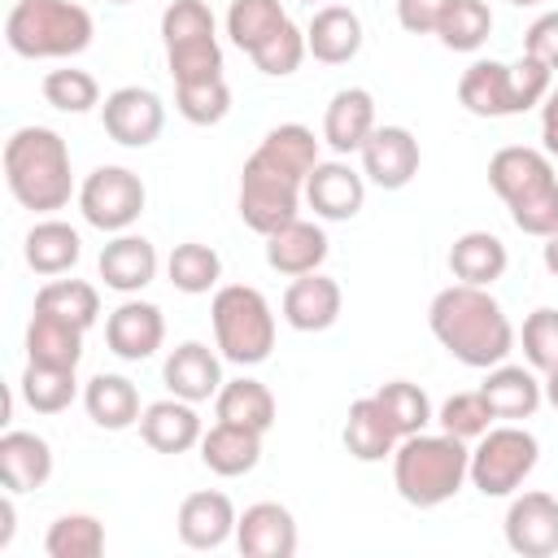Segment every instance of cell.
I'll return each instance as SVG.
<instances>
[{
    "label": "cell",
    "mask_w": 558,
    "mask_h": 558,
    "mask_svg": "<svg viewBox=\"0 0 558 558\" xmlns=\"http://www.w3.org/2000/svg\"><path fill=\"white\" fill-rule=\"evenodd\" d=\"M166 340V318L153 301H122L109 318H105V344L113 357L122 362H144L161 349Z\"/></svg>",
    "instance_id": "obj_14"
},
{
    "label": "cell",
    "mask_w": 558,
    "mask_h": 558,
    "mask_svg": "<svg viewBox=\"0 0 558 558\" xmlns=\"http://www.w3.org/2000/svg\"><path fill=\"white\" fill-rule=\"evenodd\" d=\"M100 279L105 288L131 296L140 288H148L157 279V248L144 240V235H131V231H118L105 248H100Z\"/></svg>",
    "instance_id": "obj_24"
},
{
    "label": "cell",
    "mask_w": 558,
    "mask_h": 558,
    "mask_svg": "<svg viewBox=\"0 0 558 558\" xmlns=\"http://www.w3.org/2000/svg\"><path fill=\"white\" fill-rule=\"evenodd\" d=\"M83 405H87V418L105 432H126L140 423V388L126 379V375H92L87 388H83Z\"/></svg>",
    "instance_id": "obj_29"
},
{
    "label": "cell",
    "mask_w": 558,
    "mask_h": 558,
    "mask_svg": "<svg viewBox=\"0 0 558 558\" xmlns=\"http://www.w3.org/2000/svg\"><path fill=\"white\" fill-rule=\"evenodd\" d=\"M257 157H262L266 166H275V170H283V174H292V179L305 183L310 170L318 166V140H314V131L301 126V122H279V126H270V131L262 135Z\"/></svg>",
    "instance_id": "obj_33"
},
{
    "label": "cell",
    "mask_w": 558,
    "mask_h": 558,
    "mask_svg": "<svg viewBox=\"0 0 558 558\" xmlns=\"http://www.w3.org/2000/svg\"><path fill=\"white\" fill-rule=\"evenodd\" d=\"M235 523H240V514H235L231 497L218 493V488L187 493L183 506H179V519H174L179 541L187 549H218V545H227L235 536Z\"/></svg>",
    "instance_id": "obj_15"
},
{
    "label": "cell",
    "mask_w": 558,
    "mask_h": 558,
    "mask_svg": "<svg viewBox=\"0 0 558 558\" xmlns=\"http://www.w3.org/2000/svg\"><path fill=\"white\" fill-rule=\"evenodd\" d=\"M436 423H440V432H449V436H458V440H480V436L493 427V410H488V401H484L480 388H475V392H453V397L440 405Z\"/></svg>",
    "instance_id": "obj_46"
},
{
    "label": "cell",
    "mask_w": 558,
    "mask_h": 558,
    "mask_svg": "<svg viewBox=\"0 0 558 558\" xmlns=\"http://www.w3.org/2000/svg\"><path fill=\"white\" fill-rule=\"evenodd\" d=\"M214 410L222 423H240V427H253V432H270L275 427V392L262 384V379H227L214 397Z\"/></svg>",
    "instance_id": "obj_32"
},
{
    "label": "cell",
    "mask_w": 558,
    "mask_h": 558,
    "mask_svg": "<svg viewBox=\"0 0 558 558\" xmlns=\"http://www.w3.org/2000/svg\"><path fill=\"white\" fill-rule=\"evenodd\" d=\"M26 266L35 270V275H48V279H57V275H65V270H74V262L83 257V240H78V231L70 227V222H61V218H44V222H35L31 231H26Z\"/></svg>",
    "instance_id": "obj_30"
},
{
    "label": "cell",
    "mask_w": 558,
    "mask_h": 558,
    "mask_svg": "<svg viewBox=\"0 0 558 558\" xmlns=\"http://www.w3.org/2000/svg\"><path fill=\"white\" fill-rule=\"evenodd\" d=\"M375 131V96L366 87H340L331 100H327V113H323V140L331 153L349 157V153H362V144L371 140Z\"/></svg>",
    "instance_id": "obj_19"
},
{
    "label": "cell",
    "mask_w": 558,
    "mask_h": 558,
    "mask_svg": "<svg viewBox=\"0 0 558 558\" xmlns=\"http://www.w3.org/2000/svg\"><path fill=\"white\" fill-rule=\"evenodd\" d=\"M35 314H48V318H61V323L87 331L100 318V292L87 279H48L35 292Z\"/></svg>",
    "instance_id": "obj_34"
},
{
    "label": "cell",
    "mask_w": 558,
    "mask_h": 558,
    "mask_svg": "<svg viewBox=\"0 0 558 558\" xmlns=\"http://www.w3.org/2000/svg\"><path fill=\"white\" fill-rule=\"evenodd\" d=\"M209 318H214V340H218L227 362L257 366V362L270 357V349H275V310L257 288H248V283L218 288L214 305H209Z\"/></svg>",
    "instance_id": "obj_5"
},
{
    "label": "cell",
    "mask_w": 558,
    "mask_h": 558,
    "mask_svg": "<svg viewBox=\"0 0 558 558\" xmlns=\"http://www.w3.org/2000/svg\"><path fill=\"white\" fill-rule=\"evenodd\" d=\"M305 48L323 65H344L362 52V17L349 4H323L314 9L305 26Z\"/></svg>",
    "instance_id": "obj_22"
},
{
    "label": "cell",
    "mask_w": 558,
    "mask_h": 558,
    "mask_svg": "<svg viewBox=\"0 0 558 558\" xmlns=\"http://www.w3.org/2000/svg\"><path fill=\"white\" fill-rule=\"evenodd\" d=\"M493 418H506V423H519V418H532L545 401V384L536 379L532 366H510V362H497L488 366V379L480 384Z\"/></svg>",
    "instance_id": "obj_20"
},
{
    "label": "cell",
    "mask_w": 558,
    "mask_h": 558,
    "mask_svg": "<svg viewBox=\"0 0 558 558\" xmlns=\"http://www.w3.org/2000/svg\"><path fill=\"white\" fill-rule=\"evenodd\" d=\"M39 92L61 113H87V109L100 105V83L87 70H70V65L65 70H48L44 83H39Z\"/></svg>",
    "instance_id": "obj_44"
},
{
    "label": "cell",
    "mask_w": 558,
    "mask_h": 558,
    "mask_svg": "<svg viewBox=\"0 0 558 558\" xmlns=\"http://www.w3.org/2000/svg\"><path fill=\"white\" fill-rule=\"evenodd\" d=\"M283 22H288L283 0H231V9H227V35L240 52L262 48Z\"/></svg>",
    "instance_id": "obj_37"
},
{
    "label": "cell",
    "mask_w": 558,
    "mask_h": 558,
    "mask_svg": "<svg viewBox=\"0 0 558 558\" xmlns=\"http://www.w3.org/2000/svg\"><path fill=\"white\" fill-rule=\"evenodd\" d=\"M161 379H166L170 397H183V401H192V405L218 397V388L227 384L218 353H214L209 344H201V340H183L179 349H170V357H166V366H161Z\"/></svg>",
    "instance_id": "obj_17"
},
{
    "label": "cell",
    "mask_w": 558,
    "mask_h": 558,
    "mask_svg": "<svg viewBox=\"0 0 558 558\" xmlns=\"http://www.w3.org/2000/svg\"><path fill=\"white\" fill-rule=\"evenodd\" d=\"M471 480V449L449 432H414L392 449V484L405 506L436 510Z\"/></svg>",
    "instance_id": "obj_3"
},
{
    "label": "cell",
    "mask_w": 558,
    "mask_h": 558,
    "mask_svg": "<svg viewBox=\"0 0 558 558\" xmlns=\"http://www.w3.org/2000/svg\"><path fill=\"white\" fill-rule=\"evenodd\" d=\"M458 100L475 118H510L514 92H510V65L506 61H471L458 78Z\"/></svg>",
    "instance_id": "obj_26"
},
{
    "label": "cell",
    "mask_w": 558,
    "mask_h": 558,
    "mask_svg": "<svg viewBox=\"0 0 558 558\" xmlns=\"http://www.w3.org/2000/svg\"><path fill=\"white\" fill-rule=\"evenodd\" d=\"M13 527H17V510H13V493L4 488V497H0V549L13 541Z\"/></svg>",
    "instance_id": "obj_54"
},
{
    "label": "cell",
    "mask_w": 558,
    "mask_h": 558,
    "mask_svg": "<svg viewBox=\"0 0 558 558\" xmlns=\"http://www.w3.org/2000/svg\"><path fill=\"white\" fill-rule=\"evenodd\" d=\"M362 201H366V179L349 161H318L305 179V205L327 222L357 218Z\"/></svg>",
    "instance_id": "obj_16"
},
{
    "label": "cell",
    "mask_w": 558,
    "mask_h": 558,
    "mask_svg": "<svg viewBox=\"0 0 558 558\" xmlns=\"http://www.w3.org/2000/svg\"><path fill=\"white\" fill-rule=\"evenodd\" d=\"M96 22L74 0H17L4 17V39L26 61H61L92 48Z\"/></svg>",
    "instance_id": "obj_4"
},
{
    "label": "cell",
    "mask_w": 558,
    "mask_h": 558,
    "mask_svg": "<svg viewBox=\"0 0 558 558\" xmlns=\"http://www.w3.org/2000/svg\"><path fill=\"white\" fill-rule=\"evenodd\" d=\"M140 436H144V445L157 449V453H187L192 445H201L205 427H201V414H196L192 401L166 397V401L144 405V414H140Z\"/></svg>",
    "instance_id": "obj_21"
},
{
    "label": "cell",
    "mask_w": 558,
    "mask_h": 558,
    "mask_svg": "<svg viewBox=\"0 0 558 558\" xmlns=\"http://www.w3.org/2000/svg\"><path fill=\"white\" fill-rule=\"evenodd\" d=\"M506 266H510V253L493 231H462L449 248L453 279L471 283V288H493L506 275Z\"/></svg>",
    "instance_id": "obj_28"
},
{
    "label": "cell",
    "mask_w": 558,
    "mask_h": 558,
    "mask_svg": "<svg viewBox=\"0 0 558 558\" xmlns=\"http://www.w3.org/2000/svg\"><path fill=\"white\" fill-rule=\"evenodd\" d=\"M418 140L405 126H375L362 144V174L384 192H401L418 174Z\"/></svg>",
    "instance_id": "obj_11"
},
{
    "label": "cell",
    "mask_w": 558,
    "mask_h": 558,
    "mask_svg": "<svg viewBox=\"0 0 558 558\" xmlns=\"http://www.w3.org/2000/svg\"><path fill=\"white\" fill-rule=\"evenodd\" d=\"M327 262V231L318 222H305V218H292L288 227L270 231L266 235V266L275 275H310Z\"/></svg>",
    "instance_id": "obj_23"
},
{
    "label": "cell",
    "mask_w": 558,
    "mask_h": 558,
    "mask_svg": "<svg viewBox=\"0 0 558 558\" xmlns=\"http://www.w3.org/2000/svg\"><path fill=\"white\" fill-rule=\"evenodd\" d=\"M449 4L453 0H397V22L410 35H436V26L449 13Z\"/></svg>",
    "instance_id": "obj_51"
},
{
    "label": "cell",
    "mask_w": 558,
    "mask_h": 558,
    "mask_svg": "<svg viewBox=\"0 0 558 558\" xmlns=\"http://www.w3.org/2000/svg\"><path fill=\"white\" fill-rule=\"evenodd\" d=\"M174 109L192 126H218L231 113V87L227 78H196V83H174Z\"/></svg>",
    "instance_id": "obj_42"
},
{
    "label": "cell",
    "mask_w": 558,
    "mask_h": 558,
    "mask_svg": "<svg viewBox=\"0 0 558 558\" xmlns=\"http://www.w3.org/2000/svg\"><path fill=\"white\" fill-rule=\"evenodd\" d=\"M545 401H549V405L558 410V366H554V371L545 375Z\"/></svg>",
    "instance_id": "obj_56"
},
{
    "label": "cell",
    "mask_w": 558,
    "mask_h": 558,
    "mask_svg": "<svg viewBox=\"0 0 558 558\" xmlns=\"http://www.w3.org/2000/svg\"><path fill=\"white\" fill-rule=\"evenodd\" d=\"M305 31L301 26H292V22H283L262 48H253L248 57H253V65L262 70V74H270V78H288V74H296V65L305 61Z\"/></svg>",
    "instance_id": "obj_45"
},
{
    "label": "cell",
    "mask_w": 558,
    "mask_h": 558,
    "mask_svg": "<svg viewBox=\"0 0 558 558\" xmlns=\"http://www.w3.org/2000/svg\"><path fill=\"white\" fill-rule=\"evenodd\" d=\"M301 201H305L301 179L266 166L257 153L244 161V170H240V218H244V227H253L257 235H270L279 227H288L292 218H301L296 214Z\"/></svg>",
    "instance_id": "obj_7"
},
{
    "label": "cell",
    "mask_w": 558,
    "mask_h": 558,
    "mask_svg": "<svg viewBox=\"0 0 558 558\" xmlns=\"http://www.w3.org/2000/svg\"><path fill=\"white\" fill-rule=\"evenodd\" d=\"M74 397H78V379H74V371L26 362V371H22V401H26L35 414H61Z\"/></svg>",
    "instance_id": "obj_38"
},
{
    "label": "cell",
    "mask_w": 558,
    "mask_h": 558,
    "mask_svg": "<svg viewBox=\"0 0 558 558\" xmlns=\"http://www.w3.org/2000/svg\"><path fill=\"white\" fill-rule=\"evenodd\" d=\"M235 545L244 558H292L301 545L292 510L279 501H253L235 523Z\"/></svg>",
    "instance_id": "obj_13"
},
{
    "label": "cell",
    "mask_w": 558,
    "mask_h": 558,
    "mask_svg": "<svg viewBox=\"0 0 558 558\" xmlns=\"http://www.w3.org/2000/svg\"><path fill=\"white\" fill-rule=\"evenodd\" d=\"M541 462V445L527 427L519 423H501V427H488L475 449H471V484L484 493V497H510Z\"/></svg>",
    "instance_id": "obj_6"
},
{
    "label": "cell",
    "mask_w": 558,
    "mask_h": 558,
    "mask_svg": "<svg viewBox=\"0 0 558 558\" xmlns=\"http://www.w3.org/2000/svg\"><path fill=\"white\" fill-rule=\"evenodd\" d=\"M375 401H379V410L388 414V423H392V432L405 440V436H414V432H427V423H432V401H427V392L418 388V384H410V379H388L379 392H375Z\"/></svg>",
    "instance_id": "obj_39"
},
{
    "label": "cell",
    "mask_w": 558,
    "mask_h": 558,
    "mask_svg": "<svg viewBox=\"0 0 558 558\" xmlns=\"http://www.w3.org/2000/svg\"><path fill=\"white\" fill-rule=\"evenodd\" d=\"M523 357L541 375H549L558 366V310L541 305L523 318Z\"/></svg>",
    "instance_id": "obj_47"
},
{
    "label": "cell",
    "mask_w": 558,
    "mask_h": 558,
    "mask_svg": "<svg viewBox=\"0 0 558 558\" xmlns=\"http://www.w3.org/2000/svg\"><path fill=\"white\" fill-rule=\"evenodd\" d=\"M506 545L523 558L558 554V497L554 493H519L506 510Z\"/></svg>",
    "instance_id": "obj_10"
},
{
    "label": "cell",
    "mask_w": 558,
    "mask_h": 558,
    "mask_svg": "<svg viewBox=\"0 0 558 558\" xmlns=\"http://www.w3.org/2000/svg\"><path fill=\"white\" fill-rule=\"evenodd\" d=\"M541 257H545V270L558 279V231H554V235H545V253H541Z\"/></svg>",
    "instance_id": "obj_55"
},
{
    "label": "cell",
    "mask_w": 558,
    "mask_h": 558,
    "mask_svg": "<svg viewBox=\"0 0 558 558\" xmlns=\"http://www.w3.org/2000/svg\"><path fill=\"white\" fill-rule=\"evenodd\" d=\"M52 475V445L35 432H4L0 436V484L9 493L44 488Z\"/></svg>",
    "instance_id": "obj_25"
},
{
    "label": "cell",
    "mask_w": 558,
    "mask_h": 558,
    "mask_svg": "<svg viewBox=\"0 0 558 558\" xmlns=\"http://www.w3.org/2000/svg\"><path fill=\"white\" fill-rule=\"evenodd\" d=\"M166 275H170V283H174L179 292L201 296V292L218 288V279H222V257H218L209 244H201V240H183V244H174V253L166 257Z\"/></svg>",
    "instance_id": "obj_36"
},
{
    "label": "cell",
    "mask_w": 558,
    "mask_h": 558,
    "mask_svg": "<svg viewBox=\"0 0 558 558\" xmlns=\"http://www.w3.org/2000/svg\"><path fill=\"white\" fill-rule=\"evenodd\" d=\"M554 179V157L541 153V148H523V144H506L488 157V187L514 205V201H527L536 192H545Z\"/></svg>",
    "instance_id": "obj_12"
},
{
    "label": "cell",
    "mask_w": 558,
    "mask_h": 558,
    "mask_svg": "<svg viewBox=\"0 0 558 558\" xmlns=\"http://www.w3.org/2000/svg\"><path fill=\"white\" fill-rule=\"evenodd\" d=\"M105 549V523L96 514H61L44 536L48 558H96Z\"/></svg>",
    "instance_id": "obj_40"
},
{
    "label": "cell",
    "mask_w": 558,
    "mask_h": 558,
    "mask_svg": "<svg viewBox=\"0 0 558 558\" xmlns=\"http://www.w3.org/2000/svg\"><path fill=\"white\" fill-rule=\"evenodd\" d=\"M218 39L214 31V9L205 0H170L161 13V44L166 52L187 48V44H209Z\"/></svg>",
    "instance_id": "obj_43"
},
{
    "label": "cell",
    "mask_w": 558,
    "mask_h": 558,
    "mask_svg": "<svg viewBox=\"0 0 558 558\" xmlns=\"http://www.w3.org/2000/svg\"><path fill=\"white\" fill-rule=\"evenodd\" d=\"M397 440H401V436L392 432V423H388V414L379 410L375 392H371V397H357V401L349 405V418H344V449H349L357 462H384V458H392Z\"/></svg>",
    "instance_id": "obj_31"
},
{
    "label": "cell",
    "mask_w": 558,
    "mask_h": 558,
    "mask_svg": "<svg viewBox=\"0 0 558 558\" xmlns=\"http://www.w3.org/2000/svg\"><path fill=\"white\" fill-rule=\"evenodd\" d=\"M26 362L78 371V362H83V331L70 327V323H61V318L35 314L31 327H26Z\"/></svg>",
    "instance_id": "obj_35"
},
{
    "label": "cell",
    "mask_w": 558,
    "mask_h": 558,
    "mask_svg": "<svg viewBox=\"0 0 558 558\" xmlns=\"http://www.w3.org/2000/svg\"><path fill=\"white\" fill-rule=\"evenodd\" d=\"M113 4H131V0H113Z\"/></svg>",
    "instance_id": "obj_58"
},
{
    "label": "cell",
    "mask_w": 558,
    "mask_h": 558,
    "mask_svg": "<svg viewBox=\"0 0 558 558\" xmlns=\"http://www.w3.org/2000/svg\"><path fill=\"white\" fill-rule=\"evenodd\" d=\"M541 144L549 157H558V87H549V96L541 100Z\"/></svg>",
    "instance_id": "obj_53"
},
{
    "label": "cell",
    "mask_w": 558,
    "mask_h": 558,
    "mask_svg": "<svg viewBox=\"0 0 558 558\" xmlns=\"http://www.w3.org/2000/svg\"><path fill=\"white\" fill-rule=\"evenodd\" d=\"M301 4H318V0H301Z\"/></svg>",
    "instance_id": "obj_59"
},
{
    "label": "cell",
    "mask_w": 558,
    "mask_h": 558,
    "mask_svg": "<svg viewBox=\"0 0 558 558\" xmlns=\"http://www.w3.org/2000/svg\"><path fill=\"white\" fill-rule=\"evenodd\" d=\"M100 122H105V135L113 144H122V148H148L161 135V126H166V105H161L157 92L131 83V87H118V92L105 96Z\"/></svg>",
    "instance_id": "obj_9"
},
{
    "label": "cell",
    "mask_w": 558,
    "mask_h": 558,
    "mask_svg": "<svg viewBox=\"0 0 558 558\" xmlns=\"http://www.w3.org/2000/svg\"><path fill=\"white\" fill-rule=\"evenodd\" d=\"M436 35L449 52H475L493 35V9L484 0H453L449 13L440 17Z\"/></svg>",
    "instance_id": "obj_41"
},
{
    "label": "cell",
    "mask_w": 558,
    "mask_h": 558,
    "mask_svg": "<svg viewBox=\"0 0 558 558\" xmlns=\"http://www.w3.org/2000/svg\"><path fill=\"white\" fill-rule=\"evenodd\" d=\"M523 52L536 57V61H545L549 70H558V9L541 13V17L527 26V35H523Z\"/></svg>",
    "instance_id": "obj_52"
},
{
    "label": "cell",
    "mask_w": 558,
    "mask_h": 558,
    "mask_svg": "<svg viewBox=\"0 0 558 558\" xmlns=\"http://www.w3.org/2000/svg\"><path fill=\"white\" fill-rule=\"evenodd\" d=\"M340 305H344V292L331 275H296L283 292V323L296 327V331H327L336 318H340Z\"/></svg>",
    "instance_id": "obj_18"
},
{
    "label": "cell",
    "mask_w": 558,
    "mask_h": 558,
    "mask_svg": "<svg viewBox=\"0 0 558 558\" xmlns=\"http://www.w3.org/2000/svg\"><path fill=\"white\" fill-rule=\"evenodd\" d=\"M166 61H170L174 83H196V78H218L222 74V48H218V39L174 48V52H166Z\"/></svg>",
    "instance_id": "obj_49"
},
{
    "label": "cell",
    "mask_w": 558,
    "mask_h": 558,
    "mask_svg": "<svg viewBox=\"0 0 558 558\" xmlns=\"http://www.w3.org/2000/svg\"><path fill=\"white\" fill-rule=\"evenodd\" d=\"M144 201H148L144 179L135 170H126V166H96L78 183V209H83V218L96 231H109V235L131 231L135 218L144 214Z\"/></svg>",
    "instance_id": "obj_8"
},
{
    "label": "cell",
    "mask_w": 558,
    "mask_h": 558,
    "mask_svg": "<svg viewBox=\"0 0 558 558\" xmlns=\"http://www.w3.org/2000/svg\"><path fill=\"white\" fill-rule=\"evenodd\" d=\"M510 4H519V9H523V4H541V0H510Z\"/></svg>",
    "instance_id": "obj_57"
},
{
    "label": "cell",
    "mask_w": 558,
    "mask_h": 558,
    "mask_svg": "<svg viewBox=\"0 0 558 558\" xmlns=\"http://www.w3.org/2000/svg\"><path fill=\"white\" fill-rule=\"evenodd\" d=\"M4 183L22 209L52 214L74 196L70 148L52 126H17L4 140Z\"/></svg>",
    "instance_id": "obj_2"
},
{
    "label": "cell",
    "mask_w": 558,
    "mask_h": 558,
    "mask_svg": "<svg viewBox=\"0 0 558 558\" xmlns=\"http://www.w3.org/2000/svg\"><path fill=\"white\" fill-rule=\"evenodd\" d=\"M549 87H554V70L545 61H536L527 52L519 61H510V92H514V109L519 113L532 109V105H541L549 96Z\"/></svg>",
    "instance_id": "obj_50"
},
{
    "label": "cell",
    "mask_w": 558,
    "mask_h": 558,
    "mask_svg": "<svg viewBox=\"0 0 558 558\" xmlns=\"http://www.w3.org/2000/svg\"><path fill=\"white\" fill-rule=\"evenodd\" d=\"M201 462H205L214 475H227V480L248 475V471L262 462V432L218 418V423L201 436Z\"/></svg>",
    "instance_id": "obj_27"
},
{
    "label": "cell",
    "mask_w": 558,
    "mask_h": 558,
    "mask_svg": "<svg viewBox=\"0 0 558 558\" xmlns=\"http://www.w3.org/2000/svg\"><path fill=\"white\" fill-rule=\"evenodd\" d=\"M427 327L440 340V349L471 371H488L506 362L514 349V327L488 288H471V283L440 288L427 305Z\"/></svg>",
    "instance_id": "obj_1"
},
{
    "label": "cell",
    "mask_w": 558,
    "mask_h": 558,
    "mask_svg": "<svg viewBox=\"0 0 558 558\" xmlns=\"http://www.w3.org/2000/svg\"><path fill=\"white\" fill-rule=\"evenodd\" d=\"M510 222H514L523 235H536V240L554 235V231H558V183H549L545 192H536V196H527V201H514V205H510Z\"/></svg>",
    "instance_id": "obj_48"
}]
</instances>
